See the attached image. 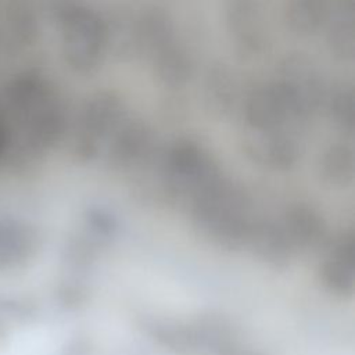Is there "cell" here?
<instances>
[{"mask_svg":"<svg viewBox=\"0 0 355 355\" xmlns=\"http://www.w3.org/2000/svg\"><path fill=\"white\" fill-rule=\"evenodd\" d=\"M64 54L80 73L98 68L107 51V25L94 11L71 6L62 11Z\"/></svg>","mask_w":355,"mask_h":355,"instance_id":"obj_1","label":"cell"},{"mask_svg":"<svg viewBox=\"0 0 355 355\" xmlns=\"http://www.w3.org/2000/svg\"><path fill=\"white\" fill-rule=\"evenodd\" d=\"M245 116L254 129L283 130L286 123L304 118L295 97L277 80L255 89L245 103Z\"/></svg>","mask_w":355,"mask_h":355,"instance_id":"obj_2","label":"cell"},{"mask_svg":"<svg viewBox=\"0 0 355 355\" xmlns=\"http://www.w3.org/2000/svg\"><path fill=\"white\" fill-rule=\"evenodd\" d=\"M283 82L297 100L301 112L309 115L323 98V80L313 61L302 53H294L284 58L280 67Z\"/></svg>","mask_w":355,"mask_h":355,"instance_id":"obj_3","label":"cell"},{"mask_svg":"<svg viewBox=\"0 0 355 355\" xmlns=\"http://www.w3.org/2000/svg\"><path fill=\"white\" fill-rule=\"evenodd\" d=\"M125 119L123 103L108 90L94 93L85 104L80 116V129L86 136L100 140L112 135Z\"/></svg>","mask_w":355,"mask_h":355,"instance_id":"obj_4","label":"cell"},{"mask_svg":"<svg viewBox=\"0 0 355 355\" xmlns=\"http://www.w3.org/2000/svg\"><path fill=\"white\" fill-rule=\"evenodd\" d=\"M136 53L151 58L173 40V22L169 14L159 7L144 8L133 21Z\"/></svg>","mask_w":355,"mask_h":355,"instance_id":"obj_5","label":"cell"},{"mask_svg":"<svg viewBox=\"0 0 355 355\" xmlns=\"http://www.w3.org/2000/svg\"><path fill=\"white\" fill-rule=\"evenodd\" d=\"M153 61L158 80L166 87L180 89L193 76L191 57L175 42L159 50Z\"/></svg>","mask_w":355,"mask_h":355,"instance_id":"obj_6","label":"cell"},{"mask_svg":"<svg viewBox=\"0 0 355 355\" xmlns=\"http://www.w3.org/2000/svg\"><path fill=\"white\" fill-rule=\"evenodd\" d=\"M330 0H287L284 17L288 28L298 35L319 31L330 15Z\"/></svg>","mask_w":355,"mask_h":355,"instance_id":"obj_7","label":"cell"},{"mask_svg":"<svg viewBox=\"0 0 355 355\" xmlns=\"http://www.w3.org/2000/svg\"><path fill=\"white\" fill-rule=\"evenodd\" d=\"M204 89L209 110L219 114L227 112L233 107L239 92L234 75L225 65L209 69Z\"/></svg>","mask_w":355,"mask_h":355,"instance_id":"obj_8","label":"cell"},{"mask_svg":"<svg viewBox=\"0 0 355 355\" xmlns=\"http://www.w3.org/2000/svg\"><path fill=\"white\" fill-rule=\"evenodd\" d=\"M227 24L243 47L259 43V17L252 0H232L227 10Z\"/></svg>","mask_w":355,"mask_h":355,"instance_id":"obj_9","label":"cell"},{"mask_svg":"<svg viewBox=\"0 0 355 355\" xmlns=\"http://www.w3.org/2000/svg\"><path fill=\"white\" fill-rule=\"evenodd\" d=\"M330 51L341 60H351L355 53V26L352 14H338L327 33Z\"/></svg>","mask_w":355,"mask_h":355,"instance_id":"obj_10","label":"cell"},{"mask_svg":"<svg viewBox=\"0 0 355 355\" xmlns=\"http://www.w3.org/2000/svg\"><path fill=\"white\" fill-rule=\"evenodd\" d=\"M330 111L334 122L345 130H352L355 119L354 92L352 89L338 90L330 101Z\"/></svg>","mask_w":355,"mask_h":355,"instance_id":"obj_11","label":"cell"}]
</instances>
